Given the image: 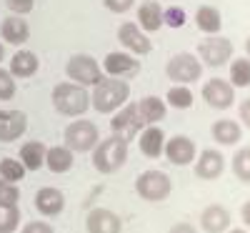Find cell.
Returning a JSON list of instances; mask_svg holds the SVG:
<instances>
[{
    "label": "cell",
    "instance_id": "484cf974",
    "mask_svg": "<svg viewBox=\"0 0 250 233\" xmlns=\"http://www.w3.org/2000/svg\"><path fill=\"white\" fill-rule=\"evenodd\" d=\"M195 25L208 35H218L223 28V15L215 5H200L195 10Z\"/></svg>",
    "mask_w": 250,
    "mask_h": 233
},
{
    "label": "cell",
    "instance_id": "d590c367",
    "mask_svg": "<svg viewBox=\"0 0 250 233\" xmlns=\"http://www.w3.org/2000/svg\"><path fill=\"white\" fill-rule=\"evenodd\" d=\"M5 5L13 15H28L35 8V0H5Z\"/></svg>",
    "mask_w": 250,
    "mask_h": 233
},
{
    "label": "cell",
    "instance_id": "2e32d148",
    "mask_svg": "<svg viewBox=\"0 0 250 233\" xmlns=\"http://www.w3.org/2000/svg\"><path fill=\"white\" fill-rule=\"evenodd\" d=\"M28 131V116L23 111H0V143H13Z\"/></svg>",
    "mask_w": 250,
    "mask_h": 233
},
{
    "label": "cell",
    "instance_id": "8fae6325",
    "mask_svg": "<svg viewBox=\"0 0 250 233\" xmlns=\"http://www.w3.org/2000/svg\"><path fill=\"white\" fill-rule=\"evenodd\" d=\"M118 40L123 43V48L130 50L133 55H148L153 50V40L145 35V30H140V25H135V23H123L118 28Z\"/></svg>",
    "mask_w": 250,
    "mask_h": 233
},
{
    "label": "cell",
    "instance_id": "30bf717a",
    "mask_svg": "<svg viewBox=\"0 0 250 233\" xmlns=\"http://www.w3.org/2000/svg\"><path fill=\"white\" fill-rule=\"evenodd\" d=\"M203 100L215 111H228L235 103V88L230 86V80L213 78L203 86Z\"/></svg>",
    "mask_w": 250,
    "mask_h": 233
},
{
    "label": "cell",
    "instance_id": "60d3db41",
    "mask_svg": "<svg viewBox=\"0 0 250 233\" xmlns=\"http://www.w3.org/2000/svg\"><path fill=\"white\" fill-rule=\"evenodd\" d=\"M240 221L250 228V201H245V203H243V208H240Z\"/></svg>",
    "mask_w": 250,
    "mask_h": 233
},
{
    "label": "cell",
    "instance_id": "603a6c76",
    "mask_svg": "<svg viewBox=\"0 0 250 233\" xmlns=\"http://www.w3.org/2000/svg\"><path fill=\"white\" fill-rule=\"evenodd\" d=\"M45 143L43 140H28L20 148V163L25 165V171H40L45 165Z\"/></svg>",
    "mask_w": 250,
    "mask_h": 233
},
{
    "label": "cell",
    "instance_id": "7a4b0ae2",
    "mask_svg": "<svg viewBox=\"0 0 250 233\" xmlns=\"http://www.w3.org/2000/svg\"><path fill=\"white\" fill-rule=\"evenodd\" d=\"M128 161V140L120 136H110L105 140H98L93 148V168L103 176H110L125 165Z\"/></svg>",
    "mask_w": 250,
    "mask_h": 233
},
{
    "label": "cell",
    "instance_id": "4dcf8cb0",
    "mask_svg": "<svg viewBox=\"0 0 250 233\" xmlns=\"http://www.w3.org/2000/svg\"><path fill=\"white\" fill-rule=\"evenodd\" d=\"M20 226V208L10 203H0V233H13Z\"/></svg>",
    "mask_w": 250,
    "mask_h": 233
},
{
    "label": "cell",
    "instance_id": "cb8c5ba5",
    "mask_svg": "<svg viewBox=\"0 0 250 233\" xmlns=\"http://www.w3.org/2000/svg\"><path fill=\"white\" fill-rule=\"evenodd\" d=\"M213 138L220 143V145H235L240 138H243V128H240V123L233 120V118H220L213 123V128H210Z\"/></svg>",
    "mask_w": 250,
    "mask_h": 233
},
{
    "label": "cell",
    "instance_id": "52a82bcc",
    "mask_svg": "<svg viewBox=\"0 0 250 233\" xmlns=\"http://www.w3.org/2000/svg\"><path fill=\"white\" fill-rule=\"evenodd\" d=\"M198 58L203 66L220 68L233 58V43L225 35H208L205 40L198 43Z\"/></svg>",
    "mask_w": 250,
    "mask_h": 233
},
{
    "label": "cell",
    "instance_id": "ac0fdd59",
    "mask_svg": "<svg viewBox=\"0 0 250 233\" xmlns=\"http://www.w3.org/2000/svg\"><path fill=\"white\" fill-rule=\"evenodd\" d=\"M165 133L160 125H145V128L138 133V148L145 158H153L158 161L163 156V148H165Z\"/></svg>",
    "mask_w": 250,
    "mask_h": 233
},
{
    "label": "cell",
    "instance_id": "4316f807",
    "mask_svg": "<svg viewBox=\"0 0 250 233\" xmlns=\"http://www.w3.org/2000/svg\"><path fill=\"white\" fill-rule=\"evenodd\" d=\"M138 111H140L145 125H158V120H163L165 113H168V105H165V100H160L158 95H145L138 103Z\"/></svg>",
    "mask_w": 250,
    "mask_h": 233
},
{
    "label": "cell",
    "instance_id": "5b68a950",
    "mask_svg": "<svg viewBox=\"0 0 250 233\" xmlns=\"http://www.w3.org/2000/svg\"><path fill=\"white\" fill-rule=\"evenodd\" d=\"M65 73L73 83H78V86H98V83L105 78L103 75V68H100V63L88 55V53H78L68 60V66H65Z\"/></svg>",
    "mask_w": 250,
    "mask_h": 233
},
{
    "label": "cell",
    "instance_id": "7c38bea8",
    "mask_svg": "<svg viewBox=\"0 0 250 233\" xmlns=\"http://www.w3.org/2000/svg\"><path fill=\"white\" fill-rule=\"evenodd\" d=\"M33 206H35V210L40 216L53 218V216L62 213V208H65V196H62V190H58L53 186H45V188H40L35 193Z\"/></svg>",
    "mask_w": 250,
    "mask_h": 233
},
{
    "label": "cell",
    "instance_id": "f1b7e54d",
    "mask_svg": "<svg viewBox=\"0 0 250 233\" xmlns=\"http://www.w3.org/2000/svg\"><path fill=\"white\" fill-rule=\"evenodd\" d=\"M165 100H168V105H173V108L185 111V108H190V105H193L195 95H193V91L188 86H178V83H175V86L168 91V95H165Z\"/></svg>",
    "mask_w": 250,
    "mask_h": 233
},
{
    "label": "cell",
    "instance_id": "44dd1931",
    "mask_svg": "<svg viewBox=\"0 0 250 233\" xmlns=\"http://www.w3.org/2000/svg\"><path fill=\"white\" fill-rule=\"evenodd\" d=\"M138 25L145 33H155L163 28V8L158 0H145L138 8Z\"/></svg>",
    "mask_w": 250,
    "mask_h": 233
},
{
    "label": "cell",
    "instance_id": "4fadbf2b",
    "mask_svg": "<svg viewBox=\"0 0 250 233\" xmlns=\"http://www.w3.org/2000/svg\"><path fill=\"white\" fill-rule=\"evenodd\" d=\"M163 156L173 165H190L195 161V143L188 136H173L170 140H165Z\"/></svg>",
    "mask_w": 250,
    "mask_h": 233
},
{
    "label": "cell",
    "instance_id": "1f68e13d",
    "mask_svg": "<svg viewBox=\"0 0 250 233\" xmlns=\"http://www.w3.org/2000/svg\"><path fill=\"white\" fill-rule=\"evenodd\" d=\"M233 176L243 183H250V145L240 148L233 158Z\"/></svg>",
    "mask_w": 250,
    "mask_h": 233
},
{
    "label": "cell",
    "instance_id": "9c48e42d",
    "mask_svg": "<svg viewBox=\"0 0 250 233\" xmlns=\"http://www.w3.org/2000/svg\"><path fill=\"white\" fill-rule=\"evenodd\" d=\"M143 128H145V120H143V116H140V111H138V103H125L123 108L113 116V120H110L113 136H120V138L128 140V143H130Z\"/></svg>",
    "mask_w": 250,
    "mask_h": 233
},
{
    "label": "cell",
    "instance_id": "d6a6232c",
    "mask_svg": "<svg viewBox=\"0 0 250 233\" xmlns=\"http://www.w3.org/2000/svg\"><path fill=\"white\" fill-rule=\"evenodd\" d=\"M185 20H188V15H185V10H183L180 5H173V8H168V10H163V25L183 28Z\"/></svg>",
    "mask_w": 250,
    "mask_h": 233
},
{
    "label": "cell",
    "instance_id": "ee69618b",
    "mask_svg": "<svg viewBox=\"0 0 250 233\" xmlns=\"http://www.w3.org/2000/svg\"><path fill=\"white\" fill-rule=\"evenodd\" d=\"M228 233H248L245 228H235V231H228Z\"/></svg>",
    "mask_w": 250,
    "mask_h": 233
},
{
    "label": "cell",
    "instance_id": "8992f818",
    "mask_svg": "<svg viewBox=\"0 0 250 233\" xmlns=\"http://www.w3.org/2000/svg\"><path fill=\"white\" fill-rule=\"evenodd\" d=\"M100 133L93 120H73L65 128V145L73 153H88L98 145Z\"/></svg>",
    "mask_w": 250,
    "mask_h": 233
},
{
    "label": "cell",
    "instance_id": "6da1fadb",
    "mask_svg": "<svg viewBox=\"0 0 250 233\" xmlns=\"http://www.w3.org/2000/svg\"><path fill=\"white\" fill-rule=\"evenodd\" d=\"M130 98V86L125 80H118V78H103L98 86H93V93H90V105L98 111V113H115L120 111L125 103Z\"/></svg>",
    "mask_w": 250,
    "mask_h": 233
},
{
    "label": "cell",
    "instance_id": "277c9868",
    "mask_svg": "<svg viewBox=\"0 0 250 233\" xmlns=\"http://www.w3.org/2000/svg\"><path fill=\"white\" fill-rule=\"evenodd\" d=\"M170 190H173V183L168 178V173H163V171H143L135 181V193L143 198V201H148V203H160L170 196Z\"/></svg>",
    "mask_w": 250,
    "mask_h": 233
},
{
    "label": "cell",
    "instance_id": "ab89813d",
    "mask_svg": "<svg viewBox=\"0 0 250 233\" xmlns=\"http://www.w3.org/2000/svg\"><path fill=\"white\" fill-rule=\"evenodd\" d=\"M168 233H198V231H195V226H190V223H175V226H170Z\"/></svg>",
    "mask_w": 250,
    "mask_h": 233
},
{
    "label": "cell",
    "instance_id": "9a60e30c",
    "mask_svg": "<svg viewBox=\"0 0 250 233\" xmlns=\"http://www.w3.org/2000/svg\"><path fill=\"white\" fill-rule=\"evenodd\" d=\"M223 171H225V158L215 148H208L195 158V176L200 181H215L223 176Z\"/></svg>",
    "mask_w": 250,
    "mask_h": 233
},
{
    "label": "cell",
    "instance_id": "f35d334b",
    "mask_svg": "<svg viewBox=\"0 0 250 233\" xmlns=\"http://www.w3.org/2000/svg\"><path fill=\"white\" fill-rule=\"evenodd\" d=\"M238 118L243 120L245 128H250V98H243L238 105Z\"/></svg>",
    "mask_w": 250,
    "mask_h": 233
},
{
    "label": "cell",
    "instance_id": "ffe728a7",
    "mask_svg": "<svg viewBox=\"0 0 250 233\" xmlns=\"http://www.w3.org/2000/svg\"><path fill=\"white\" fill-rule=\"evenodd\" d=\"M0 35H3L5 43L13 46H23L30 40V25L28 20H23V15H8L0 25Z\"/></svg>",
    "mask_w": 250,
    "mask_h": 233
},
{
    "label": "cell",
    "instance_id": "83f0119b",
    "mask_svg": "<svg viewBox=\"0 0 250 233\" xmlns=\"http://www.w3.org/2000/svg\"><path fill=\"white\" fill-rule=\"evenodd\" d=\"M230 86L233 88L250 86V58H235L230 63Z\"/></svg>",
    "mask_w": 250,
    "mask_h": 233
},
{
    "label": "cell",
    "instance_id": "b9f144b4",
    "mask_svg": "<svg viewBox=\"0 0 250 233\" xmlns=\"http://www.w3.org/2000/svg\"><path fill=\"white\" fill-rule=\"evenodd\" d=\"M3 60H5V46L0 43V63H3Z\"/></svg>",
    "mask_w": 250,
    "mask_h": 233
},
{
    "label": "cell",
    "instance_id": "7402d4cb",
    "mask_svg": "<svg viewBox=\"0 0 250 233\" xmlns=\"http://www.w3.org/2000/svg\"><path fill=\"white\" fill-rule=\"evenodd\" d=\"M75 163V153L68 145H53L45 151V165L50 173H68Z\"/></svg>",
    "mask_w": 250,
    "mask_h": 233
},
{
    "label": "cell",
    "instance_id": "5bb4252c",
    "mask_svg": "<svg viewBox=\"0 0 250 233\" xmlns=\"http://www.w3.org/2000/svg\"><path fill=\"white\" fill-rule=\"evenodd\" d=\"M103 70H105L110 78H123V75H135L140 73V60H135L133 53H108L105 60H103Z\"/></svg>",
    "mask_w": 250,
    "mask_h": 233
},
{
    "label": "cell",
    "instance_id": "8d00e7d4",
    "mask_svg": "<svg viewBox=\"0 0 250 233\" xmlns=\"http://www.w3.org/2000/svg\"><path fill=\"white\" fill-rule=\"evenodd\" d=\"M103 5H105L110 13H115V15H123V13H128L135 5V0H103Z\"/></svg>",
    "mask_w": 250,
    "mask_h": 233
},
{
    "label": "cell",
    "instance_id": "e575fe53",
    "mask_svg": "<svg viewBox=\"0 0 250 233\" xmlns=\"http://www.w3.org/2000/svg\"><path fill=\"white\" fill-rule=\"evenodd\" d=\"M15 95V78L10 70L0 68V100H10Z\"/></svg>",
    "mask_w": 250,
    "mask_h": 233
},
{
    "label": "cell",
    "instance_id": "74e56055",
    "mask_svg": "<svg viewBox=\"0 0 250 233\" xmlns=\"http://www.w3.org/2000/svg\"><path fill=\"white\" fill-rule=\"evenodd\" d=\"M20 233H55V228L50 223H45V221H30V223L23 226Z\"/></svg>",
    "mask_w": 250,
    "mask_h": 233
},
{
    "label": "cell",
    "instance_id": "e0dca14e",
    "mask_svg": "<svg viewBox=\"0 0 250 233\" xmlns=\"http://www.w3.org/2000/svg\"><path fill=\"white\" fill-rule=\"evenodd\" d=\"M85 228L88 233H120L123 221L110 208H93L85 218Z\"/></svg>",
    "mask_w": 250,
    "mask_h": 233
},
{
    "label": "cell",
    "instance_id": "f546056e",
    "mask_svg": "<svg viewBox=\"0 0 250 233\" xmlns=\"http://www.w3.org/2000/svg\"><path fill=\"white\" fill-rule=\"evenodd\" d=\"M25 165L20 163V158L15 161V158H10V156H5L3 161H0V178L3 181H10V183H18V181H23L25 178Z\"/></svg>",
    "mask_w": 250,
    "mask_h": 233
},
{
    "label": "cell",
    "instance_id": "d6986e66",
    "mask_svg": "<svg viewBox=\"0 0 250 233\" xmlns=\"http://www.w3.org/2000/svg\"><path fill=\"white\" fill-rule=\"evenodd\" d=\"M230 210L220 203H210L208 208H203L200 213V228L205 233H225L230 228Z\"/></svg>",
    "mask_w": 250,
    "mask_h": 233
},
{
    "label": "cell",
    "instance_id": "836d02e7",
    "mask_svg": "<svg viewBox=\"0 0 250 233\" xmlns=\"http://www.w3.org/2000/svg\"><path fill=\"white\" fill-rule=\"evenodd\" d=\"M18 201H20L18 183H10V181H3V178H0V203L18 206Z\"/></svg>",
    "mask_w": 250,
    "mask_h": 233
},
{
    "label": "cell",
    "instance_id": "d4e9b609",
    "mask_svg": "<svg viewBox=\"0 0 250 233\" xmlns=\"http://www.w3.org/2000/svg\"><path fill=\"white\" fill-rule=\"evenodd\" d=\"M38 68H40V60L33 50H18L10 60L13 78H30V75L38 73Z\"/></svg>",
    "mask_w": 250,
    "mask_h": 233
},
{
    "label": "cell",
    "instance_id": "7bdbcfd3",
    "mask_svg": "<svg viewBox=\"0 0 250 233\" xmlns=\"http://www.w3.org/2000/svg\"><path fill=\"white\" fill-rule=\"evenodd\" d=\"M245 53H248V58H250V35H248V40H245Z\"/></svg>",
    "mask_w": 250,
    "mask_h": 233
},
{
    "label": "cell",
    "instance_id": "ba28073f",
    "mask_svg": "<svg viewBox=\"0 0 250 233\" xmlns=\"http://www.w3.org/2000/svg\"><path fill=\"white\" fill-rule=\"evenodd\" d=\"M165 73L178 86H188V83H193L203 75V63L193 53H175L168 60V66H165Z\"/></svg>",
    "mask_w": 250,
    "mask_h": 233
},
{
    "label": "cell",
    "instance_id": "3957f363",
    "mask_svg": "<svg viewBox=\"0 0 250 233\" xmlns=\"http://www.w3.org/2000/svg\"><path fill=\"white\" fill-rule=\"evenodd\" d=\"M53 108L68 118L83 116L90 108V93L85 91V86H78V83H70V80L58 83L53 88Z\"/></svg>",
    "mask_w": 250,
    "mask_h": 233
}]
</instances>
